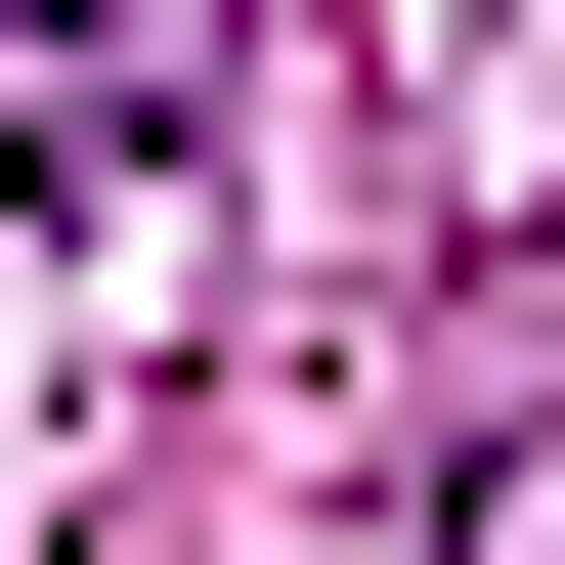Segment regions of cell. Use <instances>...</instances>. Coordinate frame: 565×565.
<instances>
[{"mask_svg":"<svg viewBox=\"0 0 565 565\" xmlns=\"http://www.w3.org/2000/svg\"><path fill=\"white\" fill-rule=\"evenodd\" d=\"M217 44H262V0H0V174H44V217H131V174L217 131Z\"/></svg>","mask_w":565,"mask_h":565,"instance_id":"obj_1","label":"cell"},{"mask_svg":"<svg viewBox=\"0 0 565 565\" xmlns=\"http://www.w3.org/2000/svg\"><path fill=\"white\" fill-rule=\"evenodd\" d=\"M435 565H565V392H522V435H479V522H435Z\"/></svg>","mask_w":565,"mask_h":565,"instance_id":"obj_2","label":"cell"}]
</instances>
